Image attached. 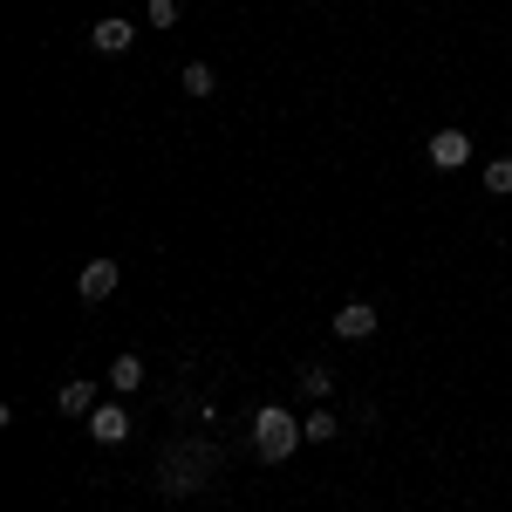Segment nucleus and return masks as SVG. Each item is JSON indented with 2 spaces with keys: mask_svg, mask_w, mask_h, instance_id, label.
I'll return each instance as SVG.
<instances>
[{
  "mask_svg": "<svg viewBox=\"0 0 512 512\" xmlns=\"http://www.w3.org/2000/svg\"><path fill=\"white\" fill-rule=\"evenodd\" d=\"M335 335H342V342H369V335H376V308H369V301L335 308Z\"/></svg>",
  "mask_w": 512,
  "mask_h": 512,
  "instance_id": "nucleus-6",
  "label": "nucleus"
},
{
  "mask_svg": "<svg viewBox=\"0 0 512 512\" xmlns=\"http://www.w3.org/2000/svg\"><path fill=\"white\" fill-rule=\"evenodd\" d=\"M130 21H96V35H89V48H96V55H123V48H130Z\"/></svg>",
  "mask_w": 512,
  "mask_h": 512,
  "instance_id": "nucleus-7",
  "label": "nucleus"
},
{
  "mask_svg": "<svg viewBox=\"0 0 512 512\" xmlns=\"http://www.w3.org/2000/svg\"><path fill=\"white\" fill-rule=\"evenodd\" d=\"M55 403H62V417H89L96 410V383H62Z\"/></svg>",
  "mask_w": 512,
  "mask_h": 512,
  "instance_id": "nucleus-8",
  "label": "nucleus"
},
{
  "mask_svg": "<svg viewBox=\"0 0 512 512\" xmlns=\"http://www.w3.org/2000/svg\"><path fill=\"white\" fill-rule=\"evenodd\" d=\"M151 28H178V0H151Z\"/></svg>",
  "mask_w": 512,
  "mask_h": 512,
  "instance_id": "nucleus-14",
  "label": "nucleus"
},
{
  "mask_svg": "<svg viewBox=\"0 0 512 512\" xmlns=\"http://www.w3.org/2000/svg\"><path fill=\"white\" fill-rule=\"evenodd\" d=\"M185 472H219V451H212V444H185V451H171V458H164V492H192L198 478H185Z\"/></svg>",
  "mask_w": 512,
  "mask_h": 512,
  "instance_id": "nucleus-2",
  "label": "nucleus"
},
{
  "mask_svg": "<svg viewBox=\"0 0 512 512\" xmlns=\"http://www.w3.org/2000/svg\"><path fill=\"white\" fill-rule=\"evenodd\" d=\"M335 431H342V417H328L321 403H315V417H301V437H308V444H328Z\"/></svg>",
  "mask_w": 512,
  "mask_h": 512,
  "instance_id": "nucleus-10",
  "label": "nucleus"
},
{
  "mask_svg": "<svg viewBox=\"0 0 512 512\" xmlns=\"http://www.w3.org/2000/svg\"><path fill=\"white\" fill-rule=\"evenodd\" d=\"M185 96H219V76L205 62H185Z\"/></svg>",
  "mask_w": 512,
  "mask_h": 512,
  "instance_id": "nucleus-11",
  "label": "nucleus"
},
{
  "mask_svg": "<svg viewBox=\"0 0 512 512\" xmlns=\"http://www.w3.org/2000/svg\"><path fill=\"white\" fill-rule=\"evenodd\" d=\"M117 280H123L117 260H89V267L76 274V294H82V301H110V294H117Z\"/></svg>",
  "mask_w": 512,
  "mask_h": 512,
  "instance_id": "nucleus-4",
  "label": "nucleus"
},
{
  "mask_svg": "<svg viewBox=\"0 0 512 512\" xmlns=\"http://www.w3.org/2000/svg\"><path fill=\"white\" fill-rule=\"evenodd\" d=\"M294 444H301V417L294 410H280V403H260L253 410V451L280 465V458H294Z\"/></svg>",
  "mask_w": 512,
  "mask_h": 512,
  "instance_id": "nucleus-1",
  "label": "nucleus"
},
{
  "mask_svg": "<svg viewBox=\"0 0 512 512\" xmlns=\"http://www.w3.org/2000/svg\"><path fill=\"white\" fill-rule=\"evenodd\" d=\"M82 424H89V437H96V444H123V437H130V410H123V403H96Z\"/></svg>",
  "mask_w": 512,
  "mask_h": 512,
  "instance_id": "nucleus-5",
  "label": "nucleus"
},
{
  "mask_svg": "<svg viewBox=\"0 0 512 512\" xmlns=\"http://www.w3.org/2000/svg\"><path fill=\"white\" fill-rule=\"evenodd\" d=\"M301 390H308V396H315V403H321V396L335 390V376H328L321 362H301Z\"/></svg>",
  "mask_w": 512,
  "mask_h": 512,
  "instance_id": "nucleus-12",
  "label": "nucleus"
},
{
  "mask_svg": "<svg viewBox=\"0 0 512 512\" xmlns=\"http://www.w3.org/2000/svg\"><path fill=\"white\" fill-rule=\"evenodd\" d=\"M424 151H431L437 171H465V164H472V137H465V130H437Z\"/></svg>",
  "mask_w": 512,
  "mask_h": 512,
  "instance_id": "nucleus-3",
  "label": "nucleus"
},
{
  "mask_svg": "<svg viewBox=\"0 0 512 512\" xmlns=\"http://www.w3.org/2000/svg\"><path fill=\"white\" fill-rule=\"evenodd\" d=\"M485 192H499V198L512 192V158H492V164H485Z\"/></svg>",
  "mask_w": 512,
  "mask_h": 512,
  "instance_id": "nucleus-13",
  "label": "nucleus"
},
{
  "mask_svg": "<svg viewBox=\"0 0 512 512\" xmlns=\"http://www.w3.org/2000/svg\"><path fill=\"white\" fill-rule=\"evenodd\" d=\"M144 383V355H117L110 362V390H137Z\"/></svg>",
  "mask_w": 512,
  "mask_h": 512,
  "instance_id": "nucleus-9",
  "label": "nucleus"
}]
</instances>
